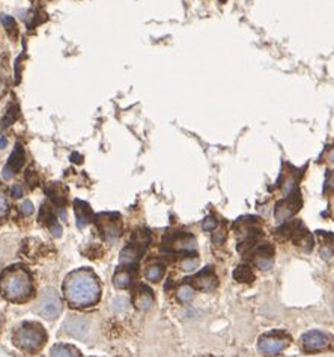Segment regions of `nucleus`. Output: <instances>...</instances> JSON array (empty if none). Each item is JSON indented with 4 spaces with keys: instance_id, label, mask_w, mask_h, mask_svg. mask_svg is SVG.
Returning a JSON list of instances; mask_svg holds the SVG:
<instances>
[{
    "instance_id": "obj_7",
    "label": "nucleus",
    "mask_w": 334,
    "mask_h": 357,
    "mask_svg": "<svg viewBox=\"0 0 334 357\" xmlns=\"http://www.w3.org/2000/svg\"><path fill=\"white\" fill-rule=\"evenodd\" d=\"M301 344H303V348L307 353H313V351H321V350L327 348L330 341H328V336L325 333H322L319 330H310L301 336Z\"/></svg>"
},
{
    "instance_id": "obj_20",
    "label": "nucleus",
    "mask_w": 334,
    "mask_h": 357,
    "mask_svg": "<svg viewBox=\"0 0 334 357\" xmlns=\"http://www.w3.org/2000/svg\"><path fill=\"white\" fill-rule=\"evenodd\" d=\"M233 277L241 283H251L254 280V275L249 265H238L233 272Z\"/></svg>"
},
{
    "instance_id": "obj_26",
    "label": "nucleus",
    "mask_w": 334,
    "mask_h": 357,
    "mask_svg": "<svg viewBox=\"0 0 334 357\" xmlns=\"http://www.w3.org/2000/svg\"><path fill=\"white\" fill-rule=\"evenodd\" d=\"M0 21H2L3 28L6 29L8 33L12 35L14 32H17V23H15V20H14L12 17H9V15H2V17H0Z\"/></svg>"
},
{
    "instance_id": "obj_34",
    "label": "nucleus",
    "mask_w": 334,
    "mask_h": 357,
    "mask_svg": "<svg viewBox=\"0 0 334 357\" xmlns=\"http://www.w3.org/2000/svg\"><path fill=\"white\" fill-rule=\"evenodd\" d=\"M5 146H6V139L0 138V149H2V148H5Z\"/></svg>"
},
{
    "instance_id": "obj_25",
    "label": "nucleus",
    "mask_w": 334,
    "mask_h": 357,
    "mask_svg": "<svg viewBox=\"0 0 334 357\" xmlns=\"http://www.w3.org/2000/svg\"><path fill=\"white\" fill-rule=\"evenodd\" d=\"M17 116H18V107L17 106H11L8 109V111H6L3 121H2V127H9L17 119Z\"/></svg>"
},
{
    "instance_id": "obj_1",
    "label": "nucleus",
    "mask_w": 334,
    "mask_h": 357,
    "mask_svg": "<svg viewBox=\"0 0 334 357\" xmlns=\"http://www.w3.org/2000/svg\"><path fill=\"white\" fill-rule=\"evenodd\" d=\"M63 294L74 307L93 306L101 297V288L97 276L90 270H77L65 279Z\"/></svg>"
},
{
    "instance_id": "obj_27",
    "label": "nucleus",
    "mask_w": 334,
    "mask_h": 357,
    "mask_svg": "<svg viewBox=\"0 0 334 357\" xmlns=\"http://www.w3.org/2000/svg\"><path fill=\"white\" fill-rule=\"evenodd\" d=\"M8 213H9V204H8L6 194H5V192L0 190V221L6 219Z\"/></svg>"
},
{
    "instance_id": "obj_3",
    "label": "nucleus",
    "mask_w": 334,
    "mask_h": 357,
    "mask_svg": "<svg viewBox=\"0 0 334 357\" xmlns=\"http://www.w3.org/2000/svg\"><path fill=\"white\" fill-rule=\"evenodd\" d=\"M14 342L20 348L33 353V351H38L44 345V342H45V333H44V330H42L41 326H38L35 323H28V324L21 326L20 329L15 331Z\"/></svg>"
},
{
    "instance_id": "obj_6",
    "label": "nucleus",
    "mask_w": 334,
    "mask_h": 357,
    "mask_svg": "<svg viewBox=\"0 0 334 357\" xmlns=\"http://www.w3.org/2000/svg\"><path fill=\"white\" fill-rule=\"evenodd\" d=\"M97 225L107 241H114L121 235V220L116 213H101L97 216Z\"/></svg>"
},
{
    "instance_id": "obj_13",
    "label": "nucleus",
    "mask_w": 334,
    "mask_h": 357,
    "mask_svg": "<svg viewBox=\"0 0 334 357\" xmlns=\"http://www.w3.org/2000/svg\"><path fill=\"white\" fill-rule=\"evenodd\" d=\"M193 280H195L196 286L199 289H202V291H212L217 286V277L212 273L211 267H208L206 270L200 272Z\"/></svg>"
},
{
    "instance_id": "obj_18",
    "label": "nucleus",
    "mask_w": 334,
    "mask_h": 357,
    "mask_svg": "<svg viewBox=\"0 0 334 357\" xmlns=\"http://www.w3.org/2000/svg\"><path fill=\"white\" fill-rule=\"evenodd\" d=\"M321 241H322V248H321V255H324L325 258L331 256L334 253V235L333 234H327V232H318Z\"/></svg>"
},
{
    "instance_id": "obj_12",
    "label": "nucleus",
    "mask_w": 334,
    "mask_h": 357,
    "mask_svg": "<svg viewBox=\"0 0 334 357\" xmlns=\"http://www.w3.org/2000/svg\"><path fill=\"white\" fill-rule=\"evenodd\" d=\"M273 258H274V248L268 243L259 246L254 252V264L260 270H270L273 267Z\"/></svg>"
},
{
    "instance_id": "obj_4",
    "label": "nucleus",
    "mask_w": 334,
    "mask_h": 357,
    "mask_svg": "<svg viewBox=\"0 0 334 357\" xmlns=\"http://www.w3.org/2000/svg\"><path fill=\"white\" fill-rule=\"evenodd\" d=\"M35 310L41 317H44L45 320H55L62 312V300L55 289H52V288L44 289L38 299Z\"/></svg>"
},
{
    "instance_id": "obj_2",
    "label": "nucleus",
    "mask_w": 334,
    "mask_h": 357,
    "mask_svg": "<svg viewBox=\"0 0 334 357\" xmlns=\"http://www.w3.org/2000/svg\"><path fill=\"white\" fill-rule=\"evenodd\" d=\"M2 294L11 302H26L33 294L32 277L20 267L8 269L2 275Z\"/></svg>"
},
{
    "instance_id": "obj_21",
    "label": "nucleus",
    "mask_w": 334,
    "mask_h": 357,
    "mask_svg": "<svg viewBox=\"0 0 334 357\" xmlns=\"http://www.w3.org/2000/svg\"><path fill=\"white\" fill-rule=\"evenodd\" d=\"M52 356H55V357L79 356V351H77L74 347H69V345H56V347L52 348Z\"/></svg>"
},
{
    "instance_id": "obj_35",
    "label": "nucleus",
    "mask_w": 334,
    "mask_h": 357,
    "mask_svg": "<svg viewBox=\"0 0 334 357\" xmlns=\"http://www.w3.org/2000/svg\"><path fill=\"white\" fill-rule=\"evenodd\" d=\"M330 162H334V149L330 152Z\"/></svg>"
},
{
    "instance_id": "obj_15",
    "label": "nucleus",
    "mask_w": 334,
    "mask_h": 357,
    "mask_svg": "<svg viewBox=\"0 0 334 357\" xmlns=\"http://www.w3.org/2000/svg\"><path fill=\"white\" fill-rule=\"evenodd\" d=\"M74 211H76V219H77V225L80 228L86 226L90 220H92V210L90 207L83 202V200H76L74 202Z\"/></svg>"
},
{
    "instance_id": "obj_11",
    "label": "nucleus",
    "mask_w": 334,
    "mask_h": 357,
    "mask_svg": "<svg viewBox=\"0 0 334 357\" xmlns=\"http://www.w3.org/2000/svg\"><path fill=\"white\" fill-rule=\"evenodd\" d=\"M63 329L68 334H71L74 338H79V339H83L84 336L87 334V331H89V321L83 317L73 315L63 323Z\"/></svg>"
},
{
    "instance_id": "obj_31",
    "label": "nucleus",
    "mask_w": 334,
    "mask_h": 357,
    "mask_svg": "<svg viewBox=\"0 0 334 357\" xmlns=\"http://www.w3.org/2000/svg\"><path fill=\"white\" fill-rule=\"evenodd\" d=\"M325 189H330L331 192H334V170H331V172L327 175V180H325Z\"/></svg>"
},
{
    "instance_id": "obj_5",
    "label": "nucleus",
    "mask_w": 334,
    "mask_h": 357,
    "mask_svg": "<svg viewBox=\"0 0 334 357\" xmlns=\"http://www.w3.org/2000/svg\"><path fill=\"white\" fill-rule=\"evenodd\" d=\"M288 344H289L288 336L281 331H276V333H268V334L260 336L257 342V348L260 353L267 356H276L288 347Z\"/></svg>"
},
{
    "instance_id": "obj_19",
    "label": "nucleus",
    "mask_w": 334,
    "mask_h": 357,
    "mask_svg": "<svg viewBox=\"0 0 334 357\" xmlns=\"http://www.w3.org/2000/svg\"><path fill=\"white\" fill-rule=\"evenodd\" d=\"M131 282H133V275H131L130 270H119V272L114 275V277H113L114 286H116V288H121V289L128 288V286L131 285Z\"/></svg>"
},
{
    "instance_id": "obj_16",
    "label": "nucleus",
    "mask_w": 334,
    "mask_h": 357,
    "mask_svg": "<svg viewBox=\"0 0 334 357\" xmlns=\"http://www.w3.org/2000/svg\"><path fill=\"white\" fill-rule=\"evenodd\" d=\"M152 303H154L152 291L149 288H146L145 285H140L139 293L136 296V307L140 310H146L152 306Z\"/></svg>"
},
{
    "instance_id": "obj_23",
    "label": "nucleus",
    "mask_w": 334,
    "mask_h": 357,
    "mask_svg": "<svg viewBox=\"0 0 334 357\" xmlns=\"http://www.w3.org/2000/svg\"><path fill=\"white\" fill-rule=\"evenodd\" d=\"M47 194L52 197V200L55 202L59 208H63L62 204H65V197L62 196V192H60V187H59V186L52 184L50 187H47Z\"/></svg>"
},
{
    "instance_id": "obj_29",
    "label": "nucleus",
    "mask_w": 334,
    "mask_h": 357,
    "mask_svg": "<svg viewBox=\"0 0 334 357\" xmlns=\"http://www.w3.org/2000/svg\"><path fill=\"white\" fill-rule=\"evenodd\" d=\"M216 228H217V220L214 219V217H206V219L203 220V223H202V229L206 231V232H211Z\"/></svg>"
},
{
    "instance_id": "obj_30",
    "label": "nucleus",
    "mask_w": 334,
    "mask_h": 357,
    "mask_svg": "<svg viewBox=\"0 0 334 357\" xmlns=\"http://www.w3.org/2000/svg\"><path fill=\"white\" fill-rule=\"evenodd\" d=\"M20 210H21V213H23L25 216H29V214L33 213V205H32V202L26 200V202H23V205L20 207Z\"/></svg>"
},
{
    "instance_id": "obj_22",
    "label": "nucleus",
    "mask_w": 334,
    "mask_h": 357,
    "mask_svg": "<svg viewBox=\"0 0 334 357\" xmlns=\"http://www.w3.org/2000/svg\"><path fill=\"white\" fill-rule=\"evenodd\" d=\"M176 296H178L179 302H182V303L192 302V300H193V297H195V288H193V286H190V285H182V286H179V288H178Z\"/></svg>"
},
{
    "instance_id": "obj_28",
    "label": "nucleus",
    "mask_w": 334,
    "mask_h": 357,
    "mask_svg": "<svg viewBox=\"0 0 334 357\" xmlns=\"http://www.w3.org/2000/svg\"><path fill=\"white\" fill-rule=\"evenodd\" d=\"M197 264H199V261H197L196 258H187V259L182 261L181 267H182V270H185V272H193L196 267H197Z\"/></svg>"
},
{
    "instance_id": "obj_14",
    "label": "nucleus",
    "mask_w": 334,
    "mask_h": 357,
    "mask_svg": "<svg viewBox=\"0 0 334 357\" xmlns=\"http://www.w3.org/2000/svg\"><path fill=\"white\" fill-rule=\"evenodd\" d=\"M141 253H143V250L137 248V246H128V248H125L121 252V264L124 267L133 269L137 264Z\"/></svg>"
},
{
    "instance_id": "obj_10",
    "label": "nucleus",
    "mask_w": 334,
    "mask_h": 357,
    "mask_svg": "<svg viewBox=\"0 0 334 357\" xmlns=\"http://www.w3.org/2000/svg\"><path fill=\"white\" fill-rule=\"evenodd\" d=\"M164 246L176 253H192L196 250V240L192 235H175L173 238L166 240Z\"/></svg>"
},
{
    "instance_id": "obj_24",
    "label": "nucleus",
    "mask_w": 334,
    "mask_h": 357,
    "mask_svg": "<svg viewBox=\"0 0 334 357\" xmlns=\"http://www.w3.org/2000/svg\"><path fill=\"white\" fill-rule=\"evenodd\" d=\"M163 267L161 265H152L146 270V279H149L151 282H158L163 277Z\"/></svg>"
},
{
    "instance_id": "obj_32",
    "label": "nucleus",
    "mask_w": 334,
    "mask_h": 357,
    "mask_svg": "<svg viewBox=\"0 0 334 357\" xmlns=\"http://www.w3.org/2000/svg\"><path fill=\"white\" fill-rule=\"evenodd\" d=\"M6 92V77L5 73L0 70V95H3Z\"/></svg>"
},
{
    "instance_id": "obj_9",
    "label": "nucleus",
    "mask_w": 334,
    "mask_h": 357,
    "mask_svg": "<svg viewBox=\"0 0 334 357\" xmlns=\"http://www.w3.org/2000/svg\"><path fill=\"white\" fill-rule=\"evenodd\" d=\"M25 159H26V157H25V151H23L21 145H17L15 149L12 151V154H11L8 163H6V166H5L3 170H2L3 178H5V180H11V178L23 167V165H25Z\"/></svg>"
},
{
    "instance_id": "obj_33",
    "label": "nucleus",
    "mask_w": 334,
    "mask_h": 357,
    "mask_svg": "<svg viewBox=\"0 0 334 357\" xmlns=\"http://www.w3.org/2000/svg\"><path fill=\"white\" fill-rule=\"evenodd\" d=\"M12 196H14V197H21V196H23V189H21V186H14V187H12Z\"/></svg>"
},
{
    "instance_id": "obj_17",
    "label": "nucleus",
    "mask_w": 334,
    "mask_h": 357,
    "mask_svg": "<svg viewBox=\"0 0 334 357\" xmlns=\"http://www.w3.org/2000/svg\"><path fill=\"white\" fill-rule=\"evenodd\" d=\"M301 228V225H300V221H297V220H292V221H286V223H283L280 228H278L277 231H276V234H277V237H280V238H292L295 234H297V231Z\"/></svg>"
},
{
    "instance_id": "obj_8",
    "label": "nucleus",
    "mask_w": 334,
    "mask_h": 357,
    "mask_svg": "<svg viewBox=\"0 0 334 357\" xmlns=\"http://www.w3.org/2000/svg\"><path fill=\"white\" fill-rule=\"evenodd\" d=\"M297 196H298V194L294 193L292 196H289V197L280 200L277 205H276L274 216H276L277 221H286L291 216H294V214L300 210L301 202H300V197H297Z\"/></svg>"
}]
</instances>
